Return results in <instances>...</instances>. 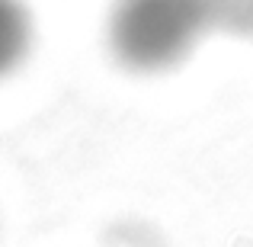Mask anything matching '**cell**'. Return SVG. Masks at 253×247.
Listing matches in <instances>:
<instances>
[{
    "instance_id": "6da1fadb",
    "label": "cell",
    "mask_w": 253,
    "mask_h": 247,
    "mask_svg": "<svg viewBox=\"0 0 253 247\" xmlns=\"http://www.w3.org/2000/svg\"><path fill=\"white\" fill-rule=\"evenodd\" d=\"M209 32L205 0H112L106 13V49L128 74L176 71Z\"/></svg>"
},
{
    "instance_id": "7a4b0ae2",
    "label": "cell",
    "mask_w": 253,
    "mask_h": 247,
    "mask_svg": "<svg viewBox=\"0 0 253 247\" xmlns=\"http://www.w3.org/2000/svg\"><path fill=\"white\" fill-rule=\"evenodd\" d=\"M36 45V19L26 0H0V81L26 64Z\"/></svg>"
},
{
    "instance_id": "3957f363",
    "label": "cell",
    "mask_w": 253,
    "mask_h": 247,
    "mask_svg": "<svg viewBox=\"0 0 253 247\" xmlns=\"http://www.w3.org/2000/svg\"><path fill=\"white\" fill-rule=\"evenodd\" d=\"M205 13L211 32L253 42V0H205Z\"/></svg>"
}]
</instances>
